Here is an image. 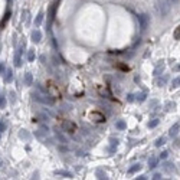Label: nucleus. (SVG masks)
<instances>
[{"mask_svg":"<svg viewBox=\"0 0 180 180\" xmlns=\"http://www.w3.org/2000/svg\"><path fill=\"white\" fill-rule=\"evenodd\" d=\"M46 88H48V91H49L51 97H53V98H61L59 89H58V86H56L52 81H48V82H46Z\"/></svg>","mask_w":180,"mask_h":180,"instance_id":"nucleus-1","label":"nucleus"},{"mask_svg":"<svg viewBox=\"0 0 180 180\" xmlns=\"http://www.w3.org/2000/svg\"><path fill=\"white\" fill-rule=\"evenodd\" d=\"M89 118H91V121H94V123H104L105 121L104 114L100 112V111H91L89 112Z\"/></svg>","mask_w":180,"mask_h":180,"instance_id":"nucleus-2","label":"nucleus"},{"mask_svg":"<svg viewBox=\"0 0 180 180\" xmlns=\"http://www.w3.org/2000/svg\"><path fill=\"white\" fill-rule=\"evenodd\" d=\"M62 127H63L65 131H68V133H75L76 131V125L72 121H69V120H62Z\"/></svg>","mask_w":180,"mask_h":180,"instance_id":"nucleus-3","label":"nucleus"},{"mask_svg":"<svg viewBox=\"0 0 180 180\" xmlns=\"http://www.w3.org/2000/svg\"><path fill=\"white\" fill-rule=\"evenodd\" d=\"M169 7H170V5H167V3H160V5H159V10H160L162 16H164V15L169 12Z\"/></svg>","mask_w":180,"mask_h":180,"instance_id":"nucleus-4","label":"nucleus"},{"mask_svg":"<svg viewBox=\"0 0 180 180\" xmlns=\"http://www.w3.org/2000/svg\"><path fill=\"white\" fill-rule=\"evenodd\" d=\"M179 130H180V124L177 123V124H174V125L170 128V136H171V137L177 136V134H179Z\"/></svg>","mask_w":180,"mask_h":180,"instance_id":"nucleus-5","label":"nucleus"},{"mask_svg":"<svg viewBox=\"0 0 180 180\" xmlns=\"http://www.w3.org/2000/svg\"><path fill=\"white\" fill-rule=\"evenodd\" d=\"M173 36H174V39H180V25L176 28V30H174V33H173Z\"/></svg>","mask_w":180,"mask_h":180,"instance_id":"nucleus-6","label":"nucleus"},{"mask_svg":"<svg viewBox=\"0 0 180 180\" xmlns=\"http://www.w3.org/2000/svg\"><path fill=\"white\" fill-rule=\"evenodd\" d=\"M173 86H180V76L176 78V79L173 81Z\"/></svg>","mask_w":180,"mask_h":180,"instance_id":"nucleus-7","label":"nucleus"},{"mask_svg":"<svg viewBox=\"0 0 180 180\" xmlns=\"http://www.w3.org/2000/svg\"><path fill=\"white\" fill-rule=\"evenodd\" d=\"M164 143H166V140H164V138H159L156 144H157V146H162V144H164Z\"/></svg>","mask_w":180,"mask_h":180,"instance_id":"nucleus-8","label":"nucleus"},{"mask_svg":"<svg viewBox=\"0 0 180 180\" xmlns=\"http://www.w3.org/2000/svg\"><path fill=\"white\" fill-rule=\"evenodd\" d=\"M121 69H124V71H128V66H124V65H118Z\"/></svg>","mask_w":180,"mask_h":180,"instance_id":"nucleus-9","label":"nucleus"},{"mask_svg":"<svg viewBox=\"0 0 180 180\" xmlns=\"http://www.w3.org/2000/svg\"><path fill=\"white\" fill-rule=\"evenodd\" d=\"M174 2H176V0H167V3H169V5H173Z\"/></svg>","mask_w":180,"mask_h":180,"instance_id":"nucleus-10","label":"nucleus"}]
</instances>
